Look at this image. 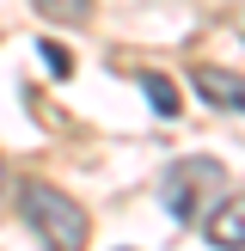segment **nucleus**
<instances>
[{"label": "nucleus", "mask_w": 245, "mask_h": 251, "mask_svg": "<svg viewBox=\"0 0 245 251\" xmlns=\"http://www.w3.org/2000/svg\"><path fill=\"white\" fill-rule=\"evenodd\" d=\"M43 61H49L55 74H68V68H74V61H68V49H61V43H43Z\"/></svg>", "instance_id": "0eeeda50"}, {"label": "nucleus", "mask_w": 245, "mask_h": 251, "mask_svg": "<svg viewBox=\"0 0 245 251\" xmlns=\"http://www.w3.org/2000/svg\"><path fill=\"white\" fill-rule=\"evenodd\" d=\"M19 215H24V227H31L49 251H80V245H86V215H80V202L61 196L55 184H24V190H19Z\"/></svg>", "instance_id": "f03ea898"}, {"label": "nucleus", "mask_w": 245, "mask_h": 251, "mask_svg": "<svg viewBox=\"0 0 245 251\" xmlns=\"http://www.w3.org/2000/svg\"><path fill=\"white\" fill-rule=\"evenodd\" d=\"M0 184H6V166H0Z\"/></svg>", "instance_id": "6e6552de"}, {"label": "nucleus", "mask_w": 245, "mask_h": 251, "mask_svg": "<svg viewBox=\"0 0 245 251\" xmlns=\"http://www.w3.org/2000/svg\"><path fill=\"white\" fill-rule=\"evenodd\" d=\"M208 245H220V251H245V196H227V202L208 215Z\"/></svg>", "instance_id": "20e7f679"}, {"label": "nucleus", "mask_w": 245, "mask_h": 251, "mask_svg": "<svg viewBox=\"0 0 245 251\" xmlns=\"http://www.w3.org/2000/svg\"><path fill=\"white\" fill-rule=\"evenodd\" d=\"M37 6H43L49 19H86V12H92V0H37Z\"/></svg>", "instance_id": "423d86ee"}, {"label": "nucleus", "mask_w": 245, "mask_h": 251, "mask_svg": "<svg viewBox=\"0 0 245 251\" xmlns=\"http://www.w3.org/2000/svg\"><path fill=\"white\" fill-rule=\"evenodd\" d=\"M141 92H147V104H153L159 117H178V110H184V98H178V86H172L166 74H141Z\"/></svg>", "instance_id": "39448f33"}, {"label": "nucleus", "mask_w": 245, "mask_h": 251, "mask_svg": "<svg viewBox=\"0 0 245 251\" xmlns=\"http://www.w3.org/2000/svg\"><path fill=\"white\" fill-rule=\"evenodd\" d=\"M196 98L215 110H245V74H227V68H196Z\"/></svg>", "instance_id": "7ed1b4c3"}, {"label": "nucleus", "mask_w": 245, "mask_h": 251, "mask_svg": "<svg viewBox=\"0 0 245 251\" xmlns=\"http://www.w3.org/2000/svg\"><path fill=\"white\" fill-rule=\"evenodd\" d=\"M220 190H227V166H220V159H208V153L178 159V166L166 172V184H159V196H166L172 221H208L220 202H227Z\"/></svg>", "instance_id": "f257e3e1"}]
</instances>
